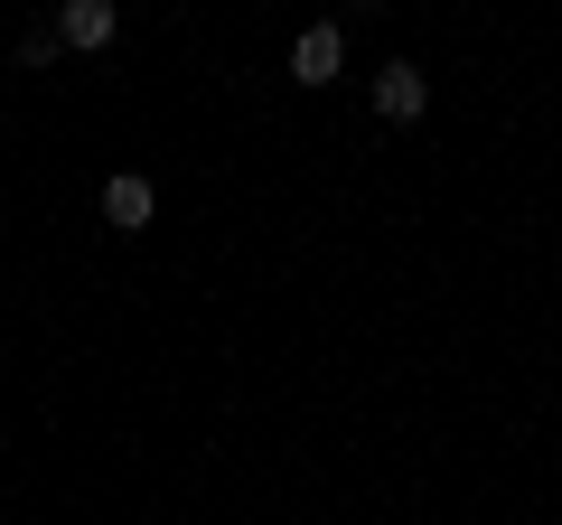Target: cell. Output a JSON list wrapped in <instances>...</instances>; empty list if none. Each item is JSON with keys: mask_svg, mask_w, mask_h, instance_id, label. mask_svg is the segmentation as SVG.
<instances>
[{"mask_svg": "<svg viewBox=\"0 0 562 525\" xmlns=\"http://www.w3.org/2000/svg\"><path fill=\"white\" fill-rule=\"evenodd\" d=\"M338 76H347V29H338V20L301 29V38H291V85H310V94H328Z\"/></svg>", "mask_w": 562, "mask_h": 525, "instance_id": "6da1fadb", "label": "cell"}, {"mask_svg": "<svg viewBox=\"0 0 562 525\" xmlns=\"http://www.w3.org/2000/svg\"><path fill=\"white\" fill-rule=\"evenodd\" d=\"M366 94H375V113H384V122H422V103H431V76H422L413 57H384Z\"/></svg>", "mask_w": 562, "mask_h": 525, "instance_id": "7a4b0ae2", "label": "cell"}, {"mask_svg": "<svg viewBox=\"0 0 562 525\" xmlns=\"http://www.w3.org/2000/svg\"><path fill=\"white\" fill-rule=\"evenodd\" d=\"M150 216H160V188L140 179V169H113V179H103V225H113V235H140Z\"/></svg>", "mask_w": 562, "mask_h": 525, "instance_id": "3957f363", "label": "cell"}, {"mask_svg": "<svg viewBox=\"0 0 562 525\" xmlns=\"http://www.w3.org/2000/svg\"><path fill=\"white\" fill-rule=\"evenodd\" d=\"M57 38L66 47H113L122 38V10H113V0H66V10H57Z\"/></svg>", "mask_w": 562, "mask_h": 525, "instance_id": "277c9868", "label": "cell"}, {"mask_svg": "<svg viewBox=\"0 0 562 525\" xmlns=\"http://www.w3.org/2000/svg\"><path fill=\"white\" fill-rule=\"evenodd\" d=\"M66 57V38H57V20H38V29H20V66H57Z\"/></svg>", "mask_w": 562, "mask_h": 525, "instance_id": "5b68a950", "label": "cell"}]
</instances>
